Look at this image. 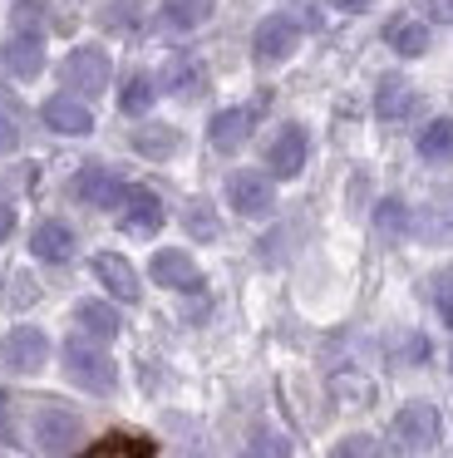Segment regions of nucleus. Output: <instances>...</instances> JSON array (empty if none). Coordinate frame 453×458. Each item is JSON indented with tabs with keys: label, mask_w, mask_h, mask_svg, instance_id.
I'll return each mask as SVG.
<instances>
[{
	"label": "nucleus",
	"mask_w": 453,
	"mask_h": 458,
	"mask_svg": "<svg viewBox=\"0 0 453 458\" xmlns=\"http://www.w3.org/2000/svg\"><path fill=\"white\" fill-rule=\"evenodd\" d=\"M39 119L49 123L55 133H69V139H84V133H94V109H89L79 94H49L45 104H39Z\"/></svg>",
	"instance_id": "10"
},
{
	"label": "nucleus",
	"mask_w": 453,
	"mask_h": 458,
	"mask_svg": "<svg viewBox=\"0 0 453 458\" xmlns=\"http://www.w3.org/2000/svg\"><path fill=\"white\" fill-rule=\"evenodd\" d=\"M79 434H84L79 414H69V409H59V404H49L35 414V438L49 458H69L79 448Z\"/></svg>",
	"instance_id": "6"
},
{
	"label": "nucleus",
	"mask_w": 453,
	"mask_h": 458,
	"mask_svg": "<svg viewBox=\"0 0 453 458\" xmlns=\"http://www.w3.org/2000/svg\"><path fill=\"white\" fill-rule=\"evenodd\" d=\"M74 320H79V330H84V335H94V340H114L118 326H124V320H118V310L108 306V301H79Z\"/></svg>",
	"instance_id": "19"
},
{
	"label": "nucleus",
	"mask_w": 453,
	"mask_h": 458,
	"mask_svg": "<svg viewBox=\"0 0 453 458\" xmlns=\"http://www.w3.org/2000/svg\"><path fill=\"white\" fill-rule=\"evenodd\" d=\"M252 458H291V444H286L281 434H271V428H261V434L252 438Z\"/></svg>",
	"instance_id": "28"
},
{
	"label": "nucleus",
	"mask_w": 453,
	"mask_h": 458,
	"mask_svg": "<svg viewBox=\"0 0 453 458\" xmlns=\"http://www.w3.org/2000/svg\"><path fill=\"white\" fill-rule=\"evenodd\" d=\"M45 360H49V335L39 326H15L0 340V365L10 375H35V369H45Z\"/></svg>",
	"instance_id": "4"
},
{
	"label": "nucleus",
	"mask_w": 453,
	"mask_h": 458,
	"mask_svg": "<svg viewBox=\"0 0 453 458\" xmlns=\"http://www.w3.org/2000/svg\"><path fill=\"white\" fill-rule=\"evenodd\" d=\"M30 251H35V261H49V267H59V261L74 257V232H69L59 217H45L35 232H30Z\"/></svg>",
	"instance_id": "16"
},
{
	"label": "nucleus",
	"mask_w": 453,
	"mask_h": 458,
	"mask_svg": "<svg viewBox=\"0 0 453 458\" xmlns=\"http://www.w3.org/2000/svg\"><path fill=\"white\" fill-rule=\"evenodd\" d=\"M0 70L15 80H35L45 70V35L39 30H10L0 40Z\"/></svg>",
	"instance_id": "9"
},
{
	"label": "nucleus",
	"mask_w": 453,
	"mask_h": 458,
	"mask_svg": "<svg viewBox=\"0 0 453 458\" xmlns=\"http://www.w3.org/2000/svg\"><path fill=\"white\" fill-rule=\"evenodd\" d=\"M148 276H153L158 286H167V291H202V271H197V261L187 257V251H177V247L153 251Z\"/></svg>",
	"instance_id": "11"
},
{
	"label": "nucleus",
	"mask_w": 453,
	"mask_h": 458,
	"mask_svg": "<svg viewBox=\"0 0 453 458\" xmlns=\"http://www.w3.org/2000/svg\"><path fill=\"white\" fill-rule=\"evenodd\" d=\"M419 153H423L429 163L453 158V119H433V123H423V129H419Z\"/></svg>",
	"instance_id": "23"
},
{
	"label": "nucleus",
	"mask_w": 453,
	"mask_h": 458,
	"mask_svg": "<svg viewBox=\"0 0 453 458\" xmlns=\"http://www.w3.org/2000/svg\"><path fill=\"white\" fill-rule=\"evenodd\" d=\"M108 74H114V64H108V55L98 50V45H79V50H69L64 64H59V80H64L69 94H79V99L104 94L108 89Z\"/></svg>",
	"instance_id": "2"
},
{
	"label": "nucleus",
	"mask_w": 453,
	"mask_h": 458,
	"mask_svg": "<svg viewBox=\"0 0 453 458\" xmlns=\"http://www.w3.org/2000/svg\"><path fill=\"white\" fill-rule=\"evenodd\" d=\"M183 227L192 232L197 242H217V232H222V227H217L212 202H202V198H197V202H187V208H183Z\"/></svg>",
	"instance_id": "25"
},
{
	"label": "nucleus",
	"mask_w": 453,
	"mask_h": 458,
	"mask_svg": "<svg viewBox=\"0 0 453 458\" xmlns=\"http://www.w3.org/2000/svg\"><path fill=\"white\" fill-rule=\"evenodd\" d=\"M226 202H232L236 217H266L276 208V188H271V173H252V168H236L226 178Z\"/></svg>",
	"instance_id": "5"
},
{
	"label": "nucleus",
	"mask_w": 453,
	"mask_h": 458,
	"mask_svg": "<svg viewBox=\"0 0 453 458\" xmlns=\"http://www.w3.org/2000/svg\"><path fill=\"white\" fill-rule=\"evenodd\" d=\"M10 232H15V202H10V198H0V242H5Z\"/></svg>",
	"instance_id": "33"
},
{
	"label": "nucleus",
	"mask_w": 453,
	"mask_h": 458,
	"mask_svg": "<svg viewBox=\"0 0 453 458\" xmlns=\"http://www.w3.org/2000/svg\"><path fill=\"white\" fill-rule=\"evenodd\" d=\"M429 15L433 21H453V0H429Z\"/></svg>",
	"instance_id": "35"
},
{
	"label": "nucleus",
	"mask_w": 453,
	"mask_h": 458,
	"mask_svg": "<svg viewBox=\"0 0 453 458\" xmlns=\"http://www.w3.org/2000/svg\"><path fill=\"white\" fill-rule=\"evenodd\" d=\"M252 129H256V109H222L207 123V143H212L217 153H236L252 139Z\"/></svg>",
	"instance_id": "15"
},
{
	"label": "nucleus",
	"mask_w": 453,
	"mask_h": 458,
	"mask_svg": "<svg viewBox=\"0 0 453 458\" xmlns=\"http://www.w3.org/2000/svg\"><path fill=\"white\" fill-rule=\"evenodd\" d=\"M295 45H301V25H295V15H286V11L266 15V21L252 30V55H256V64H281V60H291Z\"/></svg>",
	"instance_id": "3"
},
{
	"label": "nucleus",
	"mask_w": 453,
	"mask_h": 458,
	"mask_svg": "<svg viewBox=\"0 0 453 458\" xmlns=\"http://www.w3.org/2000/svg\"><path fill=\"white\" fill-rule=\"evenodd\" d=\"M79 458H153V444L148 438H128V434H108Z\"/></svg>",
	"instance_id": "22"
},
{
	"label": "nucleus",
	"mask_w": 453,
	"mask_h": 458,
	"mask_svg": "<svg viewBox=\"0 0 453 458\" xmlns=\"http://www.w3.org/2000/svg\"><path fill=\"white\" fill-rule=\"evenodd\" d=\"M49 0H15L10 5V30H45Z\"/></svg>",
	"instance_id": "27"
},
{
	"label": "nucleus",
	"mask_w": 453,
	"mask_h": 458,
	"mask_svg": "<svg viewBox=\"0 0 453 458\" xmlns=\"http://www.w3.org/2000/svg\"><path fill=\"white\" fill-rule=\"evenodd\" d=\"M384 40H389L394 55H404V60H419V55L429 50V25H423V21H389Z\"/></svg>",
	"instance_id": "20"
},
{
	"label": "nucleus",
	"mask_w": 453,
	"mask_h": 458,
	"mask_svg": "<svg viewBox=\"0 0 453 458\" xmlns=\"http://www.w3.org/2000/svg\"><path fill=\"white\" fill-rule=\"evenodd\" d=\"M89 271H94V276H98V286H104L114 301H124V306H128V301H138V296H143L133 261H124L118 251H98V257L89 261Z\"/></svg>",
	"instance_id": "13"
},
{
	"label": "nucleus",
	"mask_w": 453,
	"mask_h": 458,
	"mask_svg": "<svg viewBox=\"0 0 453 458\" xmlns=\"http://www.w3.org/2000/svg\"><path fill=\"white\" fill-rule=\"evenodd\" d=\"M0 104H5V109H15V99H10V89H0Z\"/></svg>",
	"instance_id": "36"
},
{
	"label": "nucleus",
	"mask_w": 453,
	"mask_h": 458,
	"mask_svg": "<svg viewBox=\"0 0 453 458\" xmlns=\"http://www.w3.org/2000/svg\"><path fill=\"white\" fill-rule=\"evenodd\" d=\"M217 0H163V21L173 30H197L202 21H212Z\"/></svg>",
	"instance_id": "21"
},
{
	"label": "nucleus",
	"mask_w": 453,
	"mask_h": 458,
	"mask_svg": "<svg viewBox=\"0 0 453 458\" xmlns=\"http://www.w3.org/2000/svg\"><path fill=\"white\" fill-rule=\"evenodd\" d=\"M409 208H404L399 198H384L380 208H374V227L384 232V237H404V232H409Z\"/></svg>",
	"instance_id": "26"
},
{
	"label": "nucleus",
	"mask_w": 453,
	"mask_h": 458,
	"mask_svg": "<svg viewBox=\"0 0 453 458\" xmlns=\"http://www.w3.org/2000/svg\"><path fill=\"white\" fill-rule=\"evenodd\" d=\"M153 99H158L153 74H128V84L118 89V109H124V114H148V109H153Z\"/></svg>",
	"instance_id": "24"
},
{
	"label": "nucleus",
	"mask_w": 453,
	"mask_h": 458,
	"mask_svg": "<svg viewBox=\"0 0 453 458\" xmlns=\"http://www.w3.org/2000/svg\"><path fill=\"white\" fill-rule=\"evenodd\" d=\"M433 306H439L443 326H453V281H439V296H433Z\"/></svg>",
	"instance_id": "31"
},
{
	"label": "nucleus",
	"mask_w": 453,
	"mask_h": 458,
	"mask_svg": "<svg viewBox=\"0 0 453 458\" xmlns=\"http://www.w3.org/2000/svg\"><path fill=\"white\" fill-rule=\"evenodd\" d=\"M64 375H69V385H79V389H89V394H114V385H118V365L98 350V340L94 335H69L64 340Z\"/></svg>",
	"instance_id": "1"
},
{
	"label": "nucleus",
	"mask_w": 453,
	"mask_h": 458,
	"mask_svg": "<svg viewBox=\"0 0 453 458\" xmlns=\"http://www.w3.org/2000/svg\"><path fill=\"white\" fill-rule=\"evenodd\" d=\"M118 227H124L128 237H153V232L163 227V202L148 188H128L124 202H118Z\"/></svg>",
	"instance_id": "12"
},
{
	"label": "nucleus",
	"mask_w": 453,
	"mask_h": 458,
	"mask_svg": "<svg viewBox=\"0 0 453 458\" xmlns=\"http://www.w3.org/2000/svg\"><path fill=\"white\" fill-rule=\"evenodd\" d=\"M124 192L128 188L108 168H84V173H74V182H69V198L84 202V208H118Z\"/></svg>",
	"instance_id": "14"
},
{
	"label": "nucleus",
	"mask_w": 453,
	"mask_h": 458,
	"mask_svg": "<svg viewBox=\"0 0 453 458\" xmlns=\"http://www.w3.org/2000/svg\"><path fill=\"white\" fill-rule=\"evenodd\" d=\"M330 458H380V444H374L370 434H350L345 444H335Z\"/></svg>",
	"instance_id": "29"
},
{
	"label": "nucleus",
	"mask_w": 453,
	"mask_h": 458,
	"mask_svg": "<svg viewBox=\"0 0 453 458\" xmlns=\"http://www.w3.org/2000/svg\"><path fill=\"white\" fill-rule=\"evenodd\" d=\"M183 148V133L173 129V123H138L133 129V153H143V158H173V153Z\"/></svg>",
	"instance_id": "18"
},
{
	"label": "nucleus",
	"mask_w": 453,
	"mask_h": 458,
	"mask_svg": "<svg viewBox=\"0 0 453 458\" xmlns=\"http://www.w3.org/2000/svg\"><path fill=\"white\" fill-rule=\"evenodd\" d=\"M15 148H20V129L5 119V114H0V158H5V153H15Z\"/></svg>",
	"instance_id": "32"
},
{
	"label": "nucleus",
	"mask_w": 453,
	"mask_h": 458,
	"mask_svg": "<svg viewBox=\"0 0 453 458\" xmlns=\"http://www.w3.org/2000/svg\"><path fill=\"white\" fill-rule=\"evenodd\" d=\"M394 444L404 448V454H423V448L439 444V409L433 404H404L399 414H394Z\"/></svg>",
	"instance_id": "7"
},
{
	"label": "nucleus",
	"mask_w": 453,
	"mask_h": 458,
	"mask_svg": "<svg viewBox=\"0 0 453 458\" xmlns=\"http://www.w3.org/2000/svg\"><path fill=\"white\" fill-rule=\"evenodd\" d=\"M0 434H5V394H0Z\"/></svg>",
	"instance_id": "37"
},
{
	"label": "nucleus",
	"mask_w": 453,
	"mask_h": 458,
	"mask_svg": "<svg viewBox=\"0 0 453 458\" xmlns=\"http://www.w3.org/2000/svg\"><path fill=\"white\" fill-rule=\"evenodd\" d=\"M305 153H311V139H305L301 123H281V129L271 133V143H266V173L271 178H295V173L305 168Z\"/></svg>",
	"instance_id": "8"
},
{
	"label": "nucleus",
	"mask_w": 453,
	"mask_h": 458,
	"mask_svg": "<svg viewBox=\"0 0 453 458\" xmlns=\"http://www.w3.org/2000/svg\"><path fill=\"white\" fill-rule=\"evenodd\" d=\"M197 74H202V64H197V60H173V64H167V89H192V84H197Z\"/></svg>",
	"instance_id": "30"
},
{
	"label": "nucleus",
	"mask_w": 453,
	"mask_h": 458,
	"mask_svg": "<svg viewBox=\"0 0 453 458\" xmlns=\"http://www.w3.org/2000/svg\"><path fill=\"white\" fill-rule=\"evenodd\" d=\"M325 5H330V11H345V15H364L374 0H325Z\"/></svg>",
	"instance_id": "34"
},
{
	"label": "nucleus",
	"mask_w": 453,
	"mask_h": 458,
	"mask_svg": "<svg viewBox=\"0 0 453 458\" xmlns=\"http://www.w3.org/2000/svg\"><path fill=\"white\" fill-rule=\"evenodd\" d=\"M419 109V94L409 89V84L399 80V74H389V80H380V89H374V114L380 119H409V114Z\"/></svg>",
	"instance_id": "17"
}]
</instances>
